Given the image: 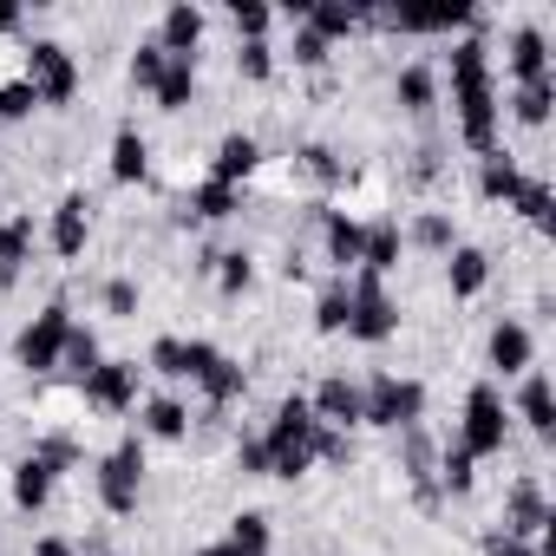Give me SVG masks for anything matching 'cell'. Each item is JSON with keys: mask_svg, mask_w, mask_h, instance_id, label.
<instances>
[{"mask_svg": "<svg viewBox=\"0 0 556 556\" xmlns=\"http://www.w3.org/2000/svg\"><path fill=\"white\" fill-rule=\"evenodd\" d=\"M452 105H458V138L491 157L497 151V79H491V47L478 34L452 40Z\"/></svg>", "mask_w": 556, "mask_h": 556, "instance_id": "6da1fadb", "label": "cell"}, {"mask_svg": "<svg viewBox=\"0 0 556 556\" xmlns=\"http://www.w3.org/2000/svg\"><path fill=\"white\" fill-rule=\"evenodd\" d=\"M315 432H321L315 406H308L302 393H289L282 406H275L268 432H262V452H268V478H302V471L315 465Z\"/></svg>", "mask_w": 556, "mask_h": 556, "instance_id": "7a4b0ae2", "label": "cell"}, {"mask_svg": "<svg viewBox=\"0 0 556 556\" xmlns=\"http://www.w3.org/2000/svg\"><path fill=\"white\" fill-rule=\"evenodd\" d=\"M426 419V387L413 374H374L361 387V426H380V432H413Z\"/></svg>", "mask_w": 556, "mask_h": 556, "instance_id": "3957f363", "label": "cell"}, {"mask_svg": "<svg viewBox=\"0 0 556 556\" xmlns=\"http://www.w3.org/2000/svg\"><path fill=\"white\" fill-rule=\"evenodd\" d=\"M348 302H354V315H348V334H354V341L380 348V341H393V334H400V302L387 295V282H380V275L354 268V282H348Z\"/></svg>", "mask_w": 556, "mask_h": 556, "instance_id": "277c9868", "label": "cell"}, {"mask_svg": "<svg viewBox=\"0 0 556 556\" xmlns=\"http://www.w3.org/2000/svg\"><path fill=\"white\" fill-rule=\"evenodd\" d=\"M144 497V439H118L105 458H99V504L112 517H131Z\"/></svg>", "mask_w": 556, "mask_h": 556, "instance_id": "5b68a950", "label": "cell"}, {"mask_svg": "<svg viewBox=\"0 0 556 556\" xmlns=\"http://www.w3.org/2000/svg\"><path fill=\"white\" fill-rule=\"evenodd\" d=\"M21 79L34 86L40 105H66V99L79 92V60H73L60 40H34L27 60H21Z\"/></svg>", "mask_w": 556, "mask_h": 556, "instance_id": "8992f818", "label": "cell"}, {"mask_svg": "<svg viewBox=\"0 0 556 556\" xmlns=\"http://www.w3.org/2000/svg\"><path fill=\"white\" fill-rule=\"evenodd\" d=\"M66 334H73V308H66V302H47V308L21 328L14 361H21L27 374H53V367H60V354H66Z\"/></svg>", "mask_w": 556, "mask_h": 556, "instance_id": "52a82bcc", "label": "cell"}, {"mask_svg": "<svg viewBox=\"0 0 556 556\" xmlns=\"http://www.w3.org/2000/svg\"><path fill=\"white\" fill-rule=\"evenodd\" d=\"M504 439H510V413H504V393H497V387H471L458 445H465L471 458H491V452H504Z\"/></svg>", "mask_w": 556, "mask_h": 556, "instance_id": "ba28073f", "label": "cell"}, {"mask_svg": "<svg viewBox=\"0 0 556 556\" xmlns=\"http://www.w3.org/2000/svg\"><path fill=\"white\" fill-rule=\"evenodd\" d=\"M79 387H86V406L99 413H138V361H99Z\"/></svg>", "mask_w": 556, "mask_h": 556, "instance_id": "9c48e42d", "label": "cell"}, {"mask_svg": "<svg viewBox=\"0 0 556 556\" xmlns=\"http://www.w3.org/2000/svg\"><path fill=\"white\" fill-rule=\"evenodd\" d=\"M47 236H53V255H66V262L86 255V242H92V203H86V190H66V197H60Z\"/></svg>", "mask_w": 556, "mask_h": 556, "instance_id": "30bf717a", "label": "cell"}, {"mask_svg": "<svg viewBox=\"0 0 556 556\" xmlns=\"http://www.w3.org/2000/svg\"><path fill=\"white\" fill-rule=\"evenodd\" d=\"M549 517H556V510L543 504V484H536V478H517V484H510V497H504V530H497V536H517V543H530V536H536Z\"/></svg>", "mask_w": 556, "mask_h": 556, "instance_id": "8fae6325", "label": "cell"}, {"mask_svg": "<svg viewBox=\"0 0 556 556\" xmlns=\"http://www.w3.org/2000/svg\"><path fill=\"white\" fill-rule=\"evenodd\" d=\"M484 354H491V374L523 380V374H530V361H536V341H530V328H523V321H497V328H491V341H484Z\"/></svg>", "mask_w": 556, "mask_h": 556, "instance_id": "7c38bea8", "label": "cell"}, {"mask_svg": "<svg viewBox=\"0 0 556 556\" xmlns=\"http://www.w3.org/2000/svg\"><path fill=\"white\" fill-rule=\"evenodd\" d=\"M216 361V348L210 341H177V334H164V341H151V367L164 374V380H203V367Z\"/></svg>", "mask_w": 556, "mask_h": 556, "instance_id": "4fadbf2b", "label": "cell"}, {"mask_svg": "<svg viewBox=\"0 0 556 556\" xmlns=\"http://www.w3.org/2000/svg\"><path fill=\"white\" fill-rule=\"evenodd\" d=\"M308 406H315V419L334 426V432H354V426H361V387H354L348 374H328Z\"/></svg>", "mask_w": 556, "mask_h": 556, "instance_id": "5bb4252c", "label": "cell"}, {"mask_svg": "<svg viewBox=\"0 0 556 556\" xmlns=\"http://www.w3.org/2000/svg\"><path fill=\"white\" fill-rule=\"evenodd\" d=\"M471 21H478L471 0H452V8H400V14H387L393 34H458V27H471Z\"/></svg>", "mask_w": 556, "mask_h": 556, "instance_id": "9a60e30c", "label": "cell"}, {"mask_svg": "<svg viewBox=\"0 0 556 556\" xmlns=\"http://www.w3.org/2000/svg\"><path fill=\"white\" fill-rule=\"evenodd\" d=\"M203 8H190V0H177V8H164V27H157V47L170 53V60H197V47H203Z\"/></svg>", "mask_w": 556, "mask_h": 556, "instance_id": "2e32d148", "label": "cell"}, {"mask_svg": "<svg viewBox=\"0 0 556 556\" xmlns=\"http://www.w3.org/2000/svg\"><path fill=\"white\" fill-rule=\"evenodd\" d=\"M504 66H510V79H517V86L549 79V34H543V27H517V34H510V47H504Z\"/></svg>", "mask_w": 556, "mask_h": 556, "instance_id": "e0dca14e", "label": "cell"}, {"mask_svg": "<svg viewBox=\"0 0 556 556\" xmlns=\"http://www.w3.org/2000/svg\"><path fill=\"white\" fill-rule=\"evenodd\" d=\"M517 419L536 432V439H556V387H549V374H523V393H517Z\"/></svg>", "mask_w": 556, "mask_h": 556, "instance_id": "ac0fdd59", "label": "cell"}, {"mask_svg": "<svg viewBox=\"0 0 556 556\" xmlns=\"http://www.w3.org/2000/svg\"><path fill=\"white\" fill-rule=\"evenodd\" d=\"M53 484H60V471H53L40 452H27V458L14 465V510H27V517L47 510V504H53Z\"/></svg>", "mask_w": 556, "mask_h": 556, "instance_id": "d6986e66", "label": "cell"}, {"mask_svg": "<svg viewBox=\"0 0 556 556\" xmlns=\"http://www.w3.org/2000/svg\"><path fill=\"white\" fill-rule=\"evenodd\" d=\"M484 282H491V255L471 249V242H458V249L445 255V289H452L458 302H471V295H484Z\"/></svg>", "mask_w": 556, "mask_h": 556, "instance_id": "ffe728a7", "label": "cell"}, {"mask_svg": "<svg viewBox=\"0 0 556 556\" xmlns=\"http://www.w3.org/2000/svg\"><path fill=\"white\" fill-rule=\"evenodd\" d=\"M302 27H308V34H321V40L334 47V40H348V34H361V27H367V8H348V0H308Z\"/></svg>", "mask_w": 556, "mask_h": 556, "instance_id": "44dd1931", "label": "cell"}, {"mask_svg": "<svg viewBox=\"0 0 556 556\" xmlns=\"http://www.w3.org/2000/svg\"><path fill=\"white\" fill-rule=\"evenodd\" d=\"M255 164H262V144H255L249 131H229V138L216 144V157H210V177H216V184H242V177H255Z\"/></svg>", "mask_w": 556, "mask_h": 556, "instance_id": "7402d4cb", "label": "cell"}, {"mask_svg": "<svg viewBox=\"0 0 556 556\" xmlns=\"http://www.w3.org/2000/svg\"><path fill=\"white\" fill-rule=\"evenodd\" d=\"M321 236H328V262L348 275V268H361V242H367V223H354L348 210H328L321 216Z\"/></svg>", "mask_w": 556, "mask_h": 556, "instance_id": "603a6c76", "label": "cell"}, {"mask_svg": "<svg viewBox=\"0 0 556 556\" xmlns=\"http://www.w3.org/2000/svg\"><path fill=\"white\" fill-rule=\"evenodd\" d=\"M34 262V216H8L0 223V282H21V268Z\"/></svg>", "mask_w": 556, "mask_h": 556, "instance_id": "cb8c5ba5", "label": "cell"}, {"mask_svg": "<svg viewBox=\"0 0 556 556\" xmlns=\"http://www.w3.org/2000/svg\"><path fill=\"white\" fill-rule=\"evenodd\" d=\"M400 249H406V236H400V223H367V242H361V268L367 275H387L400 268Z\"/></svg>", "mask_w": 556, "mask_h": 556, "instance_id": "d4e9b609", "label": "cell"}, {"mask_svg": "<svg viewBox=\"0 0 556 556\" xmlns=\"http://www.w3.org/2000/svg\"><path fill=\"white\" fill-rule=\"evenodd\" d=\"M517 190H523L517 157H504V151L478 157V197H484V203H517Z\"/></svg>", "mask_w": 556, "mask_h": 556, "instance_id": "484cf974", "label": "cell"}, {"mask_svg": "<svg viewBox=\"0 0 556 556\" xmlns=\"http://www.w3.org/2000/svg\"><path fill=\"white\" fill-rule=\"evenodd\" d=\"M144 170H151L144 131H138V125H118V138H112V177H118V184H144Z\"/></svg>", "mask_w": 556, "mask_h": 556, "instance_id": "4316f807", "label": "cell"}, {"mask_svg": "<svg viewBox=\"0 0 556 556\" xmlns=\"http://www.w3.org/2000/svg\"><path fill=\"white\" fill-rule=\"evenodd\" d=\"M393 99H400V112L426 118V112L439 105V79H432V66H400V79H393Z\"/></svg>", "mask_w": 556, "mask_h": 556, "instance_id": "83f0119b", "label": "cell"}, {"mask_svg": "<svg viewBox=\"0 0 556 556\" xmlns=\"http://www.w3.org/2000/svg\"><path fill=\"white\" fill-rule=\"evenodd\" d=\"M197 223H223V216H236L242 210V190L236 184H216V177H203L197 190H190V203H184Z\"/></svg>", "mask_w": 556, "mask_h": 556, "instance_id": "f1b7e54d", "label": "cell"}, {"mask_svg": "<svg viewBox=\"0 0 556 556\" xmlns=\"http://www.w3.org/2000/svg\"><path fill=\"white\" fill-rule=\"evenodd\" d=\"M138 419H144V432H151V439H184V432H190V406H184L177 393L144 400V406H138Z\"/></svg>", "mask_w": 556, "mask_h": 556, "instance_id": "f546056e", "label": "cell"}, {"mask_svg": "<svg viewBox=\"0 0 556 556\" xmlns=\"http://www.w3.org/2000/svg\"><path fill=\"white\" fill-rule=\"evenodd\" d=\"M164 112H184L190 99H197V60H170L164 53V79H157V92H151Z\"/></svg>", "mask_w": 556, "mask_h": 556, "instance_id": "4dcf8cb0", "label": "cell"}, {"mask_svg": "<svg viewBox=\"0 0 556 556\" xmlns=\"http://www.w3.org/2000/svg\"><path fill=\"white\" fill-rule=\"evenodd\" d=\"M510 112H517V125H549V112H556V73L549 79H530V86H517L510 92Z\"/></svg>", "mask_w": 556, "mask_h": 556, "instance_id": "1f68e13d", "label": "cell"}, {"mask_svg": "<svg viewBox=\"0 0 556 556\" xmlns=\"http://www.w3.org/2000/svg\"><path fill=\"white\" fill-rule=\"evenodd\" d=\"M197 387H203V400H210V406H229V400H242V393H249V374H242L229 354H216V361L203 367V380H197Z\"/></svg>", "mask_w": 556, "mask_h": 556, "instance_id": "d6a6232c", "label": "cell"}, {"mask_svg": "<svg viewBox=\"0 0 556 556\" xmlns=\"http://www.w3.org/2000/svg\"><path fill=\"white\" fill-rule=\"evenodd\" d=\"M203 268L216 275V289H223V295H242V289L255 282V255H249V249H223V255H210Z\"/></svg>", "mask_w": 556, "mask_h": 556, "instance_id": "836d02e7", "label": "cell"}, {"mask_svg": "<svg viewBox=\"0 0 556 556\" xmlns=\"http://www.w3.org/2000/svg\"><path fill=\"white\" fill-rule=\"evenodd\" d=\"M236 556H268V543H275V530H268V517L262 510H242V517H229V536H223Z\"/></svg>", "mask_w": 556, "mask_h": 556, "instance_id": "e575fe53", "label": "cell"}, {"mask_svg": "<svg viewBox=\"0 0 556 556\" xmlns=\"http://www.w3.org/2000/svg\"><path fill=\"white\" fill-rule=\"evenodd\" d=\"M517 210H523V223H530V229H543V236L556 229V190H549L543 177H523V190H517Z\"/></svg>", "mask_w": 556, "mask_h": 556, "instance_id": "d590c367", "label": "cell"}, {"mask_svg": "<svg viewBox=\"0 0 556 556\" xmlns=\"http://www.w3.org/2000/svg\"><path fill=\"white\" fill-rule=\"evenodd\" d=\"M348 315H354V302H348V275H341V282H328L321 302H315V328L321 334H348Z\"/></svg>", "mask_w": 556, "mask_h": 556, "instance_id": "8d00e7d4", "label": "cell"}, {"mask_svg": "<svg viewBox=\"0 0 556 556\" xmlns=\"http://www.w3.org/2000/svg\"><path fill=\"white\" fill-rule=\"evenodd\" d=\"M99 361H105V348H99V334H92V328H79V321H73V334H66V354H60V367H66V374H79V380H86V374H92V367H99Z\"/></svg>", "mask_w": 556, "mask_h": 556, "instance_id": "74e56055", "label": "cell"}, {"mask_svg": "<svg viewBox=\"0 0 556 556\" xmlns=\"http://www.w3.org/2000/svg\"><path fill=\"white\" fill-rule=\"evenodd\" d=\"M432 484H439V491H471V484H478V458H471L465 445H445V458H439Z\"/></svg>", "mask_w": 556, "mask_h": 556, "instance_id": "f35d334b", "label": "cell"}, {"mask_svg": "<svg viewBox=\"0 0 556 556\" xmlns=\"http://www.w3.org/2000/svg\"><path fill=\"white\" fill-rule=\"evenodd\" d=\"M413 242H419V249L452 255V249H458V229H452V216H439V210H432V216H419V223H413Z\"/></svg>", "mask_w": 556, "mask_h": 556, "instance_id": "ab89813d", "label": "cell"}, {"mask_svg": "<svg viewBox=\"0 0 556 556\" xmlns=\"http://www.w3.org/2000/svg\"><path fill=\"white\" fill-rule=\"evenodd\" d=\"M229 21H236V34H242V40H268V27H275V8H262V0H236V8H229Z\"/></svg>", "mask_w": 556, "mask_h": 556, "instance_id": "60d3db41", "label": "cell"}, {"mask_svg": "<svg viewBox=\"0 0 556 556\" xmlns=\"http://www.w3.org/2000/svg\"><path fill=\"white\" fill-rule=\"evenodd\" d=\"M236 73H242V79H268V73H275V47H268V40H242V47H236Z\"/></svg>", "mask_w": 556, "mask_h": 556, "instance_id": "b9f144b4", "label": "cell"}, {"mask_svg": "<svg viewBox=\"0 0 556 556\" xmlns=\"http://www.w3.org/2000/svg\"><path fill=\"white\" fill-rule=\"evenodd\" d=\"M157 79H164V47H157V40H144V47L131 53V86L157 92Z\"/></svg>", "mask_w": 556, "mask_h": 556, "instance_id": "7bdbcfd3", "label": "cell"}, {"mask_svg": "<svg viewBox=\"0 0 556 556\" xmlns=\"http://www.w3.org/2000/svg\"><path fill=\"white\" fill-rule=\"evenodd\" d=\"M105 315H118V321L138 315V282H131V275H112V282H105Z\"/></svg>", "mask_w": 556, "mask_h": 556, "instance_id": "ee69618b", "label": "cell"}, {"mask_svg": "<svg viewBox=\"0 0 556 556\" xmlns=\"http://www.w3.org/2000/svg\"><path fill=\"white\" fill-rule=\"evenodd\" d=\"M302 170H308L315 184H341V157H334L328 144H302Z\"/></svg>", "mask_w": 556, "mask_h": 556, "instance_id": "f6af8a7d", "label": "cell"}, {"mask_svg": "<svg viewBox=\"0 0 556 556\" xmlns=\"http://www.w3.org/2000/svg\"><path fill=\"white\" fill-rule=\"evenodd\" d=\"M27 112H40L34 86L27 79H8V86H0V118H27Z\"/></svg>", "mask_w": 556, "mask_h": 556, "instance_id": "bcb514c9", "label": "cell"}, {"mask_svg": "<svg viewBox=\"0 0 556 556\" xmlns=\"http://www.w3.org/2000/svg\"><path fill=\"white\" fill-rule=\"evenodd\" d=\"M34 452H40V458H47L53 471H73V465H79V439H66V432H53V439H40Z\"/></svg>", "mask_w": 556, "mask_h": 556, "instance_id": "7dc6e473", "label": "cell"}, {"mask_svg": "<svg viewBox=\"0 0 556 556\" xmlns=\"http://www.w3.org/2000/svg\"><path fill=\"white\" fill-rule=\"evenodd\" d=\"M236 471H242V478H268V452H262V432L236 439Z\"/></svg>", "mask_w": 556, "mask_h": 556, "instance_id": "c3c4849f", "label": "cell"}, {"mask_svg": "<svg viewBox=\"0 0 556 556\" xmlns=\"http://www.w3.org/2000/svg\"><path fill=\"white\" fill-rule=\"evenodd\" d=\"M315 458L348 465V458H354V439H348V432H334V426H321V432H315Z\"/></svg>", "mask_w": 556, "mask_h": 556, "instance_id": "681fc988", "label": "cell"}, {"mask_svg": "<svg viewBox=\"0 0 556 556\" xmlns=\"http://www.w3.org/2000/svg\"><path fill=\"white\" fill-rule=\"evenodd\" d=\"M321 60H328V40L308 34V27H295V66H321Z\"/></svg>", "mask_w": 556, "mask_h": 556, "instance_id": "f907efd6", "label": "cell"}, {"mask_svg": "<svg viewBox=\"0 0 556 556\" xmlns=\"http://www.w3.org/2000/svg\"><path fill=\"white\" fill-rule=\"evenodd\" d=\"M484 556H536V543H517V536H491Z\"/></svg>", "mask_w": 556, "mask_h": 556, "instance_id": "816d5d0a", "label": "cell"}, {"mask_svg": "<svg viewBox=\"0 0 556 556\" xmlns=\"http://www.w3.org/2000/svg\"><path fill=\"white\" fill-rule=\"evenodd\" d=\"M34 556H79V543H66V536H40Z\"/></svg>", "mask_w": 556, "mask_h": 556, "instance_id": "f5cc1de1", "label": "cell"}, {"mask_svg": "<svg viewBox=\"0 0 556 556\" xmlns=\"http://www.w3.org/2000/svg\"><path fill=\"white\" fill-rule=\"evenodd\" d=\"M21 27V8H14V0H0V34H14Z\"/></svg>", "mask_w": 556, "mask_h": 556, "instance_id": "db71d44e", "label": "cell"}, {"mask_svg": "<svg viewBox=\"0 0 556 556\" xmlns=\"http://www.w3.org/2000/svg\"><path fill=\"white\" fill-rule=\"evenodd\" d=\"M197 556H236V549H229V543H210V549H197Z\"/></svg>", "mask_w": 556, "mask_h": 556, "instance_id": "11a10c76", "label": "cell"}]
</instances>
